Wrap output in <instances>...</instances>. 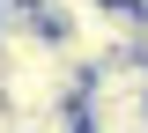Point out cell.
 I'll return each instance as SVG.
<instances>
[{
  "label": "cell",
  "instance_id": "6da1fadb",
  "mask_svg": "<svg viewBox=\"0 0 148 133\" xmlns=\"http://www.w3.org/2000/svg\"><path fill=\"white\" fill-rule=\"evenodd\" d=\"M82 126L89 133H148V59H111L82 81Z\"/></svg>",
  "mask_w": 148,
  "mask_h": 133
},
{
  "label": "cell",
  "instance_id": "7a4b0ae2",
  "mask_svg": "<svg viewBox=\"0 0 148 133\" xmlns=\"http://www.w3.org/2000/svg\"><path fill=\"white\" fill-rule=\"evenodd\" d=\"M104 8H141V0H104Z\"/></svg>",
  "mask_w": 148,
  "mask_h": 133
}]
</instances>
